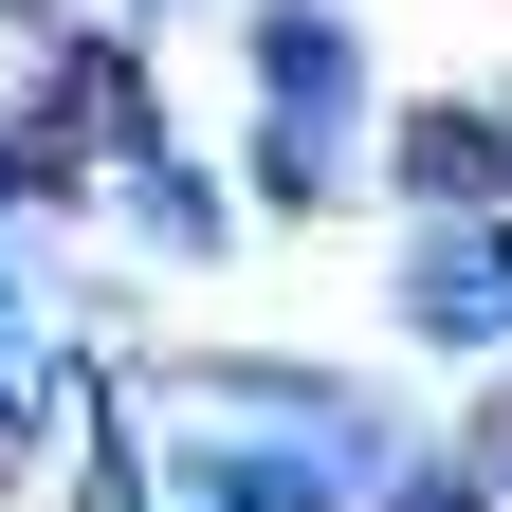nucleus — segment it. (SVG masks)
<instances>
[{
  "instance_id": "1",
  "label": "nucleus",
  "mask_w": 512,
  "mask_h": 512,
  "mask_svg": "<svg viewBox=\"0 0 512 512\" xmlns=\"http://www.w3.org/2000/svg\"><path fill=\"white\" fill-rule=\"evenodd\" d=\"M403 311H421L439 348H512V238H421Z\"/></svg>"
},
{
  "instance_id": "2",
  "label": "nucleus",
  "mask_w": 512,
  "mask_h": 512,
  "mask_svg": "<svg viewBox=\"0 0 512 512\" xmlns=\"http://www.w3.org/2000/svg\"><path fill=\"white\" fill-rule=\"evenodd\" d=\"M256 92H275L293 128L348 92V19H330V0H275V19H256Z\"/></svg>"
},
{
  "instance_id": "3",
  "label": "nucleus",
  "mask_w": 512,
  "mask_h": 512,
  "mask_svg": "<svg viewBox=\"0 0 512 512\" xmlns=\"http://www.w3.org/2000/svg\"><path fill=\"white\" fill-rule=\"evenodd\" d=\"M403 183H421V202H494V128L476 110H421L403 128Z\"/></svg>"
},
{
  "instance_id": "4",
  "label": "nucleus",
  "mask_w": 512,
  "mask_h": 512,
  "mask_svg": "<svg viewBox=\"0 0 512 512\" xmlns=\"http://www.w3.org/2000/svg\"><path fill=\"white\" fill-rule=\"evenodd\" d=\"M403 512H476V494H458V476H421V494H403Z\"/></svg>"
}]
</instances>
